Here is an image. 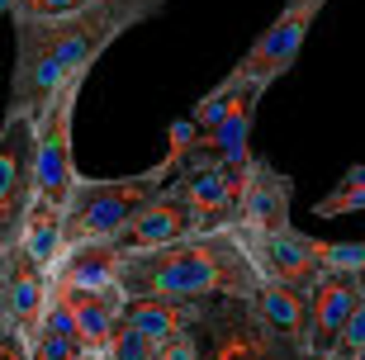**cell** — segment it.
Masks as SVG:
<instances>
[{
	"mask_svg": "<svg viewBox=\"0 0 365 360\" xmlns=\"http://www.w3.org/2000/svg\"><path fill=\"white\" fill-rule=\"evenodd\" d=\"M232 237L242 242L247 261L257 266L261 280H275V284H289V289L309 294L313 284L323 280V266H318V256H313V237L309 232H299L294 223L280 227V232H232Z\"/></svg>",
	"mask_w": 365,
	"mask_h": 360,
	"instance_id": "9c48e42d",
	"label": "cell"
},
{
	"mask_svg": "<svg viewBox=\"0 0 365 360\" xmlns=\"http://www.w3.org/2000/svg\"><path fill=\"white\" fill-rule=\"evenodd\" d=\"M361 304V280H346V275H323V280L309 289V341L313 351H332L337 332L346 327V318Z\"/></svg>",
	"mask_w": 365,
	"mask_h": 360,
	"instance_id": "2e32d148",
	"label": "cell"
},
{
	"mask_svg": "<svg viewBox=\"0 0 365 360\" xmlns=\"http://www.w3.org/2000/svg\"><path fill=\"white\" fill-rule=\"evenodd\" d=\"M361 209H365V166H351L323 200L313 204L318 218H341V214H361Z\"/></svg>",
	"mask_w": 365,
	"mask_h": 360,
	"instance_id": "d6986e66",
	"label": "cell"
},
{
	"mask_svg": "<svg viewBox=\"0 0 365 360\" xmlns=\"http://www.w3.org/2000/svg\"><path fill=\"white\" fill-rule=\"evenodd\" d=\"M261 275L247 261L232 227H209L157 252H123L119 294L123 299H166V304H252Z\"/></svg>",
	"mask_w": 365,
	"mask_h": 360,
	"instance_id": "7a4b0ae2",
	"label": "cell"
},
{
	"mask_svg": "<svg viewBox=\"0 0 365 360\" xmlns=\"http://www.w3.org/2000/svg\"><path fill=\"white\" fill-rule=\"evenodd\" d=\"M105 360H157V351H152L128 322H119V332H114V341H109Z\"/></svg>",
	"mask_w": 365,
	"mask_h": 360,
	"instance_id": "cb8c5ba5",
	"label": "cell"
},
{
	"mask_svg": "<svg viewBox=\"0 0 365 360\" xmlns=\"http://www.w3.org/2000/svg\"><path fill=\"white\" fill-rule=\"evenodd\" d=\"M195 332H200L204 360H299L294 351L252 313V304H232V299L204 304V318H200Z\"/></svg>",
	"mask_w": 365,
	"mask_h": 360,
	"instance_id": "8992f818",
	"label": "cell"
},
{
	"mask_svg": "<svg viewBox=\"0 0 365 360\" xmlns=\"http://www.w3.org/2000/svg\"><path fill=\"white\" fill-rule=\"evenodd\" d=\"M91 0H14L10 19H67Z\"/></svg>",
	"mask_w": 365,
	"mask_h": 360,
	"instance_id": "7402d4cb",
	"label": "cell"
},
{
	"mask_svg": "<svg viewBox=\"0 0 365 360\" xmlns=\"http://www.w3.org/2000/svg\"><path fill=\"white\" fill-rule=\"evenodd\" d=\"M166 0H91L67 19H10L14 24V76L5 114L38 119L67 81H86L95 57L128 29L148 24Z\"/></svg>",
	"mask_w": 365,
	"mask_h": 360,
	"instance_id": "6da1fadb",
	"label": "cell"
},
{
	"mask_svg": "<svg viewBox=\"0 0 365 360\" xmlns=\"http://www.w3.org/2000/svg\"><path fill=\"white\" fill-rule=\"evenodd\" d=\"M86 81H67L62 91L48 100L38 119H34V190L43 204H53L67 214L71 190L81 180L76 157H71V123H76V100H81Z\"/></svg>",
	"mask_w": 365,
	"mask_h": 360,
	"instance_id": "5b68a950",
	"label": "cell"
},
{
	"mask_svg": "<svg viewBox=\"0 0 365 360\" xmlns=\"http://www.w3.org/2000/svg\"><path fill=\"white\" fill-rule=\"evenodd\" d=\"M195 232H209V227H200L195 209H190V204L180 200V190L166 180V185L138 209V218L123 227V237L114 242V247H119V252H157V247H171V242L195 237Z\"/></svg>",
	"mask_w": 365,
	"mask_h": 360,
	"instance_id": "8fae6325",
	"label": "cell"
},
{
	"mask_svg": "<svg viewBox=\"0 0 365 360\" xmlns=\"http://www.w3.org/2000/svg\"><path fill=\"white\" fill-rule=\"evenodd\" d=\"M361 346H365V280H361V304H356V313L346 318V327H341L337 341H332V356L346 360V356H356Z\"/></svg>",
	"mask_w": 365,
	"mask_h": 360,
	"instance_id": "603a6c76",
	"label": "cell"
},
{
	"mask_svg": "<svg viewBox=\"0 0 365 360\" xmlns=\"http://www.w3.org/2000/svg\"><path fill=\"white\" fill-rule=\"evenodd\" d=\"M34 200H38V190H34V119L5 114V123H0V252L24 242Z\"/></svg>",
	"mask_w": 365,
	"mask_h": 360,
	"instance_id": "52a82bcc",
	"label": "cell"
},
{
	"mask_svg": "<svg viewBox=\"0 0 365 360\" xmlns=\"http://www.w3.org/2000/svg\"><path fill=\"white\" fill-rule=\"evenodd\" d=\"M171 185L180 190V200L195 209L200 227H228L232 209H237V190H242V175L223 171H190V175H171Z\"/></svg>",
	"mask_w": 365,
	"mask_h": 360,
	"instance_id": "9a60e30c",
	"label": "cell"
},
{
	"mask_svg": "<svg viewBox=\"0 0 365 360\" xmlns=\"http://www.w3.org/2000/svg\"><path fill=\"white\" fill-rule=\"evenodd\" d=\"M53 299L71 313L81 346L95 351V356H105L109 341H114V332H119V322H123L128 299H123L119 289H105V294H67V289H53Z\"/></svg>",
	"mask_w": 365,
	"mask_h": 360,
	"instance_id": "5bb4252c",
	"label": "cell"
},
{
	"mask_svg": "<svg viewBox=\"0 0 365 360\" xmlns=\"http://www.w3.org/2000/svg\"><path fill=\"white\" fill-rule=\"evenodd\" d=\"M10 10H14V0H0V19H10Z\"/></svg>",
	"mask_w": 365,
	"mask_h": 360,
	"instance_id": "83f0119b",
	"label": "cell"
},
{
	"mask_svg": "<svg viewBox=\"0 0 365 360\" xmlns=\"http://www.w3.org/2000/svg\"><path fill=\"white\" fill-rule=\"evenodd\" d=\"M252 313H257L284 346L294 351L299 360L313 356V341H309V294L289 289V284H275V280H261L257 294H252Z\"/></svg>",
	"mask_w": 365,
	"mask_h": 360,
	"instance_id": "7c38bea8",
	"label": "cell"
},
{
	"mask_svg": "<svg viewBox=\"0 0 365 360\" xmlns=\"http://www.w3.org/2000/svg\"><path fill=\"white\" fill-rule=\"evenodd\" d=\"M53 304V275L29 256L24 242H14L10 252H0V327L29 336L38 332L43 313Z\"/></svg>",
	"mask_w": 365,
	"mask_h": 360,
	"instance_id": "ba28073f",
	"label": "cell"
},
{
	"mask_svg": "<svg viewBox=\"0 0 365 360\" xmlns=\"http://www.w3.org/2000/svg\"><path fill=\"white\" fill-rule=\"evenodd\" d=\"M313 256H318L323 275L365 280V242H323V237H313Z\"/></svg>",
	"mask_w": 365,
	"mask_h": 360,
	"instance_id": "ffe728a7",
	"label": "cell"
},
{
	"mask_svg": "<svg viewBox=\"0 0 365 360\" xmlns=\"http://www.w3.org/2000/svg\"><path fill=\"white\" fill-rule=\"evenodd\" d=\"M323 5H327V0H284L280 19H275L266 34H257V43L237 57V67L218 81L214 91L218 95H232V91H247V86L271 91L275 81H280L284 71L299 62L304 38H309V29H313V19H318V10H323Z\"/></svg>",
	"mask_w": 365,
	"mask_h": 360,
	"instance_id": "277c9868",
	"label": "cell"
},
{
	"mask_svg": "<svg viewBox=\"0 0 365 360\" xmlns=\"http://www.w3.org/2000/svg\"><path fill=\"white\" fill-rule=\"evenodd\" d=\"M119 261L123 252L114 242H81V247H67L62 261L53 270V289L67 294H105L119 289Z\"/></svg>",
	"mask_w": 365,
	"mask_h": 360,
	"instance_id": "4fadbf2b",
	"label": "cell"
},
{
	"mask_svg": "<svg viewBox=\"0 0 365 360\" xmlns=\"http://www.w3.org/2000/svg\"><path fill=\"white\" fill-rule=\"evenodd\" d=\"M304 360H337L332 351H313V356H304Z\"/></svg>",
	"mask_w": 365,
	"mask_h": 360,
	"instance_id": "4316f807",
	"label": "cell"
},
{
	"mask_svg": "<svg viewBox=\"0 0 365 360\" xmlns=\"http://www.w3.org/2000/svg\"><path fill=\"white\" fill-rule=\"evenodd\" d=\"M204 318V304H166V299H128L123 308V322L133 327L143 341H148L157 356H162L166 341H176L180 332L200 327Z\"/></svg>",
	"mask_w": 365,
	"mask_h": 360,
	"instance_id": "e0dca14e",
	"label": "cell"
},
{
	"mask_svg": "<svg viewBox=\"0 0 365 360\" xmlns=\"http://www.w3.org/2000/svg\"><path fill=\"white\" fill-rule=\"evenodd\" d=\"M157 360H204V346H200V332L190 327V332H180L176 341H166L162 356Z\"/></svg>",
	"mask_w": 365,
	"mask_h": 360,
	"instance_id": "d4e9b609",
	"label": "cell"
},
{
	"mask_svg": "<svg viewBox=\"0 0 365 360\" xmlns=\"http://www.w3.org/2000/svg\"><path fill=\"white\" fill-rule=\"evenodd\" d=\"M171 175H176V166L166 157L152 171L119 175V180H91V175H81L76 190H71V204H67V247H81V242H119L123 227L138 218V209Z\"/></svg>",
	"mask_w": 365,
	"mask_h": 360,
	"instance_id": "3957f363",
	"label": "cell"
},
{
	"mask_svg": "<svg viewBox=\"0 0 365 360\" xmlns=\"http://www.w3.org/2000/svg\"><path fill=\"white\" fill-rule=\"evenodd\" d=\"M86 360H105V356H95V351H86Z\"/></svg>",
	"mask_w": 365,
	"mask_h": 360,
	"instance_id": "f546056e",
	"label": "cell"
},
{
	"mask_svg": "<svg viewBox=\"0 0 365 360\" xmlns=\"http://www.w3.org/2000/svg\"><path fill=\"white\" fill-rule=\"evenodd\" d=\"M289 204H294V180L280 175L266 157H252L242 171L237 209H232V232H280L289 227Z\"/></svg>",
	"mask_w": 365,
	"mask_h": 360,
	"instance_id": "30bf717a",
	"label": "cell"
},
{
	"mask_svg": "<svg viewBox=\"0 0 365 360\" xmlns=\"http://www.w3.org/2000/svg\"><path fill=\"white\" fill-rule=\"evenodd\" d=\"M29 360H86V346L76 332H53V327H38L29 336Z\"/></svg>",
	"mask_w": 365,
	"mask_h": 360,
	"instance_id": "44dd1931",
	"label": "cell"
},
{
	"mask_svg": "<svg viewBox=\"0 0 365 360\" xmlns=\"http://www.w3.org/2000/svg\"><path fill=\"white\" fill-rule=\"evenodd\" d=\"M346 360H365V346H361V351H356V356H346Z\"/></svg>",
	"mask_w": 365,
	"mask_h": 360,
	"instance_id": "f1b7e54d",
	"label": "cell"
},
{
	"mask_svg": "<svg viewBox=\"0 0 365 360\" xmlns=\"http://www.w3.org/2000/svg\"><path fill=\"white\" fill-rule=\"evenodd\" d=\"M24 247H29V256L53 275L62 252H67V214L53 209V204H43V200H34L29 223H24Z\"/></svg>",
	"mask_w": 365,
	"mask_h": 360,
	"instance_id": "ac0fdd59",
	"label": "cell"
},
{
	"mask_svg": "<svg viewBox=\"0 0 365 360\" xmlns=\"http://www.w3.org/2000/svg\"><path fill=\"white\" fill-rule=\"evenodd\" d=\"M0 360H29V341L19 332H5L0 327Z\"/></svg>",
	"mask_w": 365,
	"mask_h": 360,
	"instance_id": "484cf974",
	"label": "cell"
}]
</instances>
